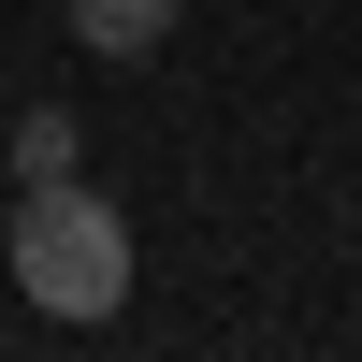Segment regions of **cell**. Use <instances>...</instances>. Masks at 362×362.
I'll use <instances>...</instances> for the list:
<instances>
[{
    "mask_svg": "<svg viewBox=\"0 0 362 362\" xmlns=\"http://www.w3.org/2000/svg\"><path fill=\"white\" fill-rule=\"evenodd\" d=\"M15 290L44 319H116L131 305V218H116L87 174H44L15 203Z\"/></svg>",
    "mask_w": 362,
    "mask_h": 362,
    "instance_id": "1",
    "label": "cell"
},
{
    "mask_svg": "<svg viewBox=\"0 0 362 362\" xmlns=\"http://www.w3.org/2000/svg\"><path fill=\"white\" fill-rule=\"evenodd\" d=\"M160 29H174V0H73L87 58H160Z\"/></svg>",
    "mask_w": 362,
    "mask_h": 362,
    "instance_id": "2",
    "label": "cell"
},
{
    "mask_svg": "<svg viewBox=\"0 0 362 362\" xmlns=\"http://www.w3.org/2000/svg\"><path fill=\"white\" fill-rule=\"evenodd\" d=\"M15 174H29V189H44V174H73V116H58V102L15 116Z\"/></svg>",
    "mask_w": 362,
    "mask_h": 362,
    "instance_id": "3",
    "label": "cell"
}]
</instances>
